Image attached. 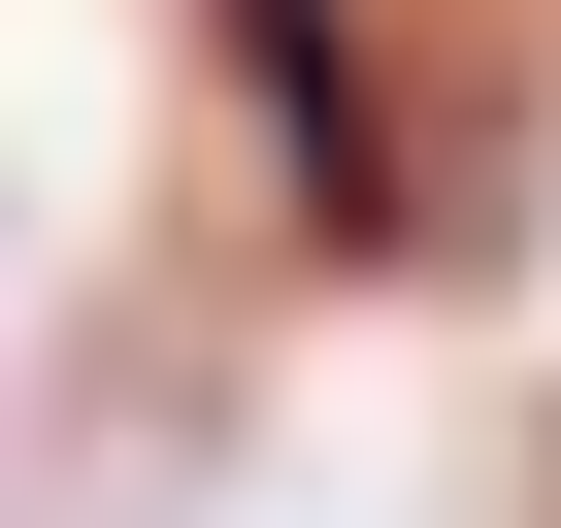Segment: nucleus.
<instances>
[{"instance_id":"nucleus-1","label":"nucleus","mask_w":561,"mask_h":528,"mask_svg":"<svg viewBox=\"0 0 561 528\" xmlns=\"http://www.w3.org/2000/svg\"><path fill=\"white\" fill-rule=\"evenodd\" d=\"M231 67H264V133H298V198H331V231L397 198V100H364V0H231Z\"/></svg>"}]
</instances>
